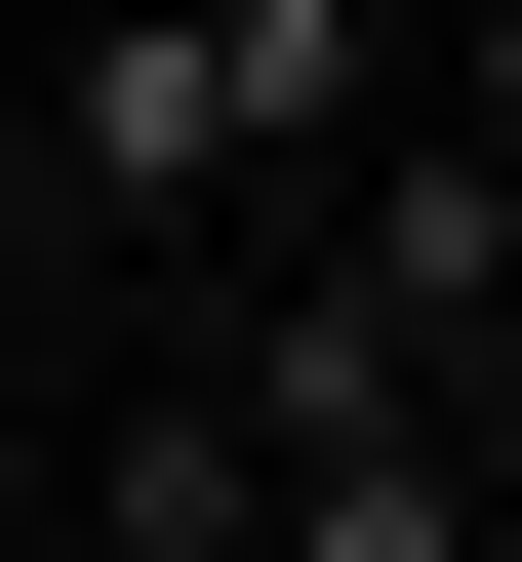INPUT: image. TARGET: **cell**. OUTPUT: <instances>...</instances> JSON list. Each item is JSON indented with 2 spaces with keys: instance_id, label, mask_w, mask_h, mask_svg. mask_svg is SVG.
I'll use <instances>...</instances> for the list:
<instances>
[{
  "instance_id": "obj_1",
  "label": "cell",
  "mask_w": 522,
  "mask_h": 562,
  "mask_svg": "<svg viewBox=\"0 0 522 562\" xmlns=\"http://www.w3.org/2000/svg\"><path fill=\"white\" fill-rule=\"evenodd\" d=\"M362 121H402V0H81V41H41V161H81V241L322 201Z\"/></svg>"
},
{
  "instance_id": "obj_2",
  "label": "cell",
  "mask_w": 522,
  "mask_h": 562,
  "mask_svg": "<svg viewBox=\"0 0 522 562\" xmlns=\"http://www.w3.org/2000/svg\"><path fill=\"white\" fill-rule=\"evenodd\" d=\"M442 121H482V161H522V0H442Z\"/></svg>"
}]
</instances>
